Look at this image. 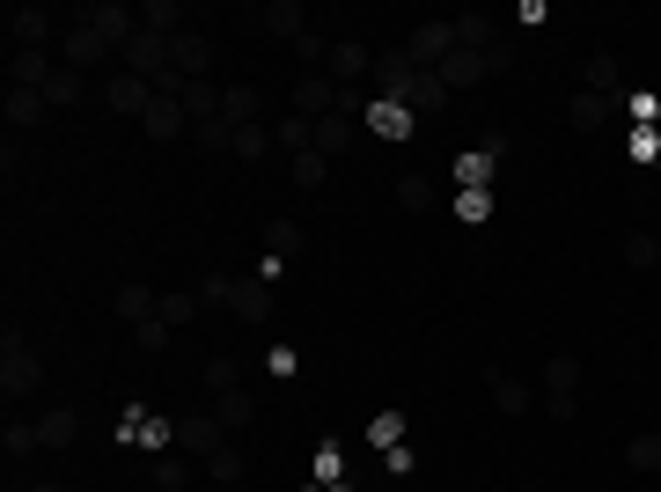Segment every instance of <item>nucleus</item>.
Wrapping results in <instances>:
<instances>
[{"label":"nucleus","mask_w":661,"mask_h":492,"mask_svg":"<svg viewBox=\"0 0 661 492\" xmlns=\"http://www.w3.org/2000/svg\"><path fill=\"white\" fill-rule=\"evenodd\" d=\"M206 478L236 485V478H243V448H236V442H228V448H214V456H206Z\"/></svg>","instance_id":"nucleus-29"},{"label":"nucleus","mask_w":661,"mask_h":492,"mask_svg":"<svg viewBox=\"0 0 661 492\" xmlns=\"http://www.w3.org/2000/svg\"><path fill=\"white\" fill-rule=\"evenodd\" d=\"M544 412H551V419L581 412V361H573V353H559V361L544 368Z\"/></svg>","instance_id":"nucleus-5"},{"label":"nucleus","mask_w":661,"mask_h":492,"mask_svg":"<svg viewBox=\"0 0 661 492\" xmlns=\"http://www.w3.org/2000/svg\"><path fill=\"white\" fill-rule=\"evenodd\" d=\"M170 331H176V323L162 317V309H155V317H140V323H133V345H140V353H162V345H170Z\"/></svg>","instance_id":"nucleus-23"},{"label":"nucleus","mask_w":661,"mask_h":492,"mask_svg":"<svg viewBox=\"0 0 661 492\" xmlns=\"http://www.w3.org/2000/svg\"><path fill=\"white\" fill-rule=\"evenodd\" d=\"M258 111H265V96H258V89H220V111H214V118H228V125H258Z\"/></svg>","instance_id":"nucleus-19"},{"label":"nucleus","mask_w":661,"mask_h":492,"mask_svg":"<svg viewBox=\"0 0 661 492\" xmlns=\"http://www.w3.org/2000/svg\"><path fill=\"white\" fill-rule=\"evenodd\" d=\"M611 111H617V96H595V89H581V96L566 103V118L581 125V133H595V125H611Z\"/></svg>","instance_id":"nucleus-17"},{"label":"nucleus","mask_w":661,"mask_h":492,"mask_svg":"<svg viewBox=\"0 0 661 492\" xmlns=\"http://www.w3.org/2000/svg\"><path fill=\"white\" fill-rule=\"evenodd\" d=\"M287 170H294V184H301V192H317L323 176H331V162H323V155H317V148H309V155H294Z\"/></svg>","instance_id":"nucleus-30"},{"label":"nucleus","mask_w":661,"mask_h":492,"mask_svg":"<svg viewBox=\"0 0 661 492\" xmlns=\"http://www.w3.org/2000/svg\"><path fill=\"white\" fill-rule=\"evenodd\" d=\"M59 75V52H8V89H45Z\"/></svg>","instance_id":"nucleus-11"},{"label":"nucleus","mask_w":661,"mask_h":492,"mask_svg":"<svg viewBox=\"0 0 661 492\" xmlns=\"http://www.w3.org/2000/svg\"><path fill=\"white\" fill-rule=\"evenodd\" d=\"M625 155H632V162H654L661 155V125H632V133H625Z\"/></svg>","instance_id":"nucleus-31"},{"label":"nucleus","mask_w":661,"mask_h":492,"mask_svg":"<svg viewBox=\"0 0 661 492\" xmlns=\"http://www.w3.org/2000/svg\"><path fill=\"white\" fill-rule=\"evenodd\" d=\"M339 111V81L323 75V67H309V75L294 81V118H331Z\"/></svg>","instance_id":"nucleus-9"},{"label":"nucleus","mask_w":661,"mask_h":492,"mask_svg":"<svg viewBox=\"0 0 661 492\" xmlns=\"http://www.w3.org/2000/svg\"><path fill=\"white\" fill-rule=\"evenodd\" d=\"M456 221H464V228L492 221V192H456Z\"/></svg>","instance_id":"nucleus-32"},{"label":"nucleus","mask_w":661,"mask_h":492,"mask_svg":"<svg viewBox=\"0 0 661 492\" xmlns=\"http://www.w3.org/2000/svg\"><path fill=\"white\" fill-rule=\"evenodd\" d=\"M397 198H404L412 214H426V198H434V192H426V176H404V184H397Z\"/></svg>","instance_id":"nucleus-40"},{"label":"nucleus","mask_w":661,"mask_h":492,"mask_svg":"<svg viewBox=\"0 0 661 492\" xmlns=\"http://www.w3.org/2000/svg\"><path fill=\"white\" fill-rule=\"evenodd\" d=\"M206 390H243V368H236V361H214V368H206Z\"/></svg>","instance_id":"nucleus-36"},{"label":"nucleus","mask_w":661,"mask_h":492,"mask_svg":"<svg viewBox=\"0 0 661 492\" xmlns=\"http://www.w3.org/2000/svg\"><path fill=\"white\" fill-rule=\"evenodd\" d=\"M140 133H147V140H176V133H192V111L176 103V89H155V103H147Z\"/></svg>","instance_id":"nucleus-10"},{"label":"nucleus","mask_w":661,"mask_h":492,"mask_svg":"<svg viewBox=\"0 0 661 492\" xmlns=\"http://www.w3.org/2000/svg\"><path fill=\"white\" fill-rule=\"evenodd\" d=\"M37 390H45V361H37V345L8 323V331H0V397L23 404V397H37Z\"/></svg>","instance_id":"nucleus-2"},{"label":"nucleus","mask_w":661,"mask_h":492,"mask_svg":"<svg viewBox=\"0 0 661 492\" xmlns=\"http://www.w3.org/2000/svg\"><path fill=\"white\" fill-rule=\"evenodd\" d=\"M258 23H265L272 37H287V45H301V37H309V15H301L294 0H265V8H258Z\"/></svg>","instance_id":"nucleus-14"},{"label":"nucleus","mask_w":661,"mask_h":492,"mask_svg":"<svg viewBox=\"0 0 661 492\" xmlns=\"http://www.w3.org/2000/svg\"><path fill=\"white\" fill-rule=\"evenodd\" d=\"M294 250H301V228H294V221H272L265 228V258H272V265H287Z\"/></svg>","instance_id":"nucleus-25"},{"label":"nucleus","mask_w":661,"mask_h":492,"mask_svg":"<svg viewBox=\"0 0 661 492\" xmlns=\"http://www.w3.org/2000/svg\"><path fill=\"white\" fill-rule=\"evenodd\" d=\"M412 111H397V103H367V133H383V140H404L412 133Z\"/></svg>","instance_id":"nucleus-20"},{"label":"nucleus","mask_w":661,"mask_h":492,"mask_svg":"<svg viewBox=\"0 0 661 492\" xmlns=\"http://www.w3.org/2000/svg\"><path fill=\"white\" fill-rule=\"evenodd\" d=\"M198 309H206V301H198V295H162V317H170V323H192Z\"/></svg>","instance_id":"nucleus-38"},{"label":"nucleus","mask_w":661,"mask_h":492,"mask_svg":"<svg viewBox=\"0 0 661 492\" xmlns=\"http://www.w3.org/2000/svg\"><path fill=\"white\" fill-rule=\"evenodd\" d=\"M625 470H661V426L639 434V442H625Z\"/></svg>","instance_id":"nucleus-26"},{"label":"nucleus","mask_w":661,"mask_h":492,"mask_svg":"<svg viewBox=\"0 0 661 492\" xmlns=\"http://www.w3.org/2000/svg\"><path fill=\"white\" fill-rule=\"evenodd\" d=\"M367 442L383 448V456H390V448H404V419H397V412H383L375 426H367Z\"/></svg>","instance_id":"nucleus-34"},{"label":"nucleus","mask_w":661,"mask_h":492,"mask_svg":"<svg viewBox=\"0 0 661 492\" xmlns=\"http://www.w3.org/2000/svg\"><path fill=\"white\" fill-rule=\"evenodd\" d=\"M103 103L118 111V118H147V103H155V81H140V75H103Z\"/></svg>","instance_id":"nucleus-8"},{"label":"nucleus","mask_w":661,"mask_h":492,"mask_svg":"<svg viewBox=\"0 0 661 492\" xmlns=\"http://www.w3.org/2000/svg\"><path fill=\"white\" fill-rule=\"evenodd\" d=\"M500 155H508V148H470V155H456V192H486L492 170H500Z\"/></svg>","instance_id":"nucleus-13"},{"label":"nucleus","mask_w":661,"mask_h":492,"mask_svg":"<svg viewBox=\"0 0 661 492\" xmlns=\"http://www.w3.org/2000/svg\"><path fill=\"white\" fill-rule=\"evenodd\" d=\"M508 59H514L508 45H500V52H470V45H456V52H448V59H441V67H434V75H441V89H448V96H464L470 81L500 75V67H508Z\"/></svg>","instance_id":"nucleus-4"},{"label":"nucleus","mask_w":661,"mask_h":492,"mask_svg":"<svg viewBox=\"0 0 661 492\" xmlns=\"http://www.w3.org/2000/svg\"><path fill=\"white\" fill-rule=\"evenodd\" d=\"M317 478L339 492V478H345V456H339V448H317Z\"/></svg>","instance_id":"nucleus-39"},{"label":"nucleus","mask_w":661,"mask_h":492,"mask_svg":"<svg viewBox=\"0 0 661 492\" xmlns=\"http://www.w3.org/2000/svg\"><path fill=\"white\" fill-rule=\"evenodd\" d=\"M37 96H45L52 111H67V103H81V75H73V67H59V75H52L45 89H37Z\"/></svg>","instance_id":"nucleus-24"},{"label":"nucleus","mask_w":661,"mask_h":492,"mask_svg":"<svg viewBox=\"0 0 661 492\" xmlns=\"http://www.w3.org/2000/svg\"><path fill=\"white\" fill-rule=\"evenodd\" d=\"M214 419L228 426V434H243L250 419H258V404H250V390H220V404H214Z\"/></svg>","instance_id":"nucleus-21"},{"label":"nucleus","mask_w":661,"mask_h":492,"mask_svg":"<svg viewBox=\"0 0 661 492\" xmlns=\"http://www.w3.org/2000/svg\"><path fill=\"white\" fill-rule=\"evenodd\" d=\"M170 67H176V81H206L214 75V37H206V30H176L170 37Z\"/></svg>","instance_id":"nucleus-6"},{"label":"nucleus","mask_w":661,"mask_h":492,"mask_svg":"<svg viewBox=\"0 0 661 492\" xmlns=\"http://www.w3.org/2000/svg\"><path fill=\"white\" fill-rule=\"evenodd\" d=\"M198 301L236 309V317H272V287H265V279H228V272H214V279L198 287Z\"/></svg>","instance_id":"nucleus-3"},{"label":"nucleus","mask_w":661,"mask_h":492,"mask_svg":"<svg viewBox=\"0 0 661 492\" xmlns=\"http://www.w3.org/2000/svg\"><path fill=\"white\" fill-rule=\"evenodd\" d=\"M339 492H345V485H339Z\"/></svg>","instance_id":"nucleus-43"},{"label":"nucleus","mask_w":661,"mask_h":492,"mask_svg":"<svg viewBox=\"0 0 661 492\" xmlns=\"http://www.w3.org/2000/svg\"><path fill=\"white\" fill-rule=\"evenodd\" d=\"M73 434H81V419H73L67 404H52V412L37 419V448H73Z\"/></svg>","instance_id":"nucleus-16"},{"label":"nucleus","mask_w":661,"mask_h":492,"mask_svg":"<svg viewBox=\"0 0 661 492\" xmlns=\"http://www.w3.org/2000/svg\"><path fill=\"white\" fill-rule=\"evenodd\" d=\"M52 103L37 96V89H8V125H45Z\"/></svg>","instance_id":"nucleus-22"},{"label":"nucleus","mask_w":661,"mask_h":492,"mask_svg":"<svg viewBox=\"0 0 661 492\" xmlns=\"http://www.w3.org/2000/svg\"><path fill=\"white\" fill-rule=\"evenodd\" d=\"M176 442L192 448V456H214V448H228V426L206 412V419H184V426H176Z\"/></svg>","instance_id":"nucleus-15"},{"label":"nucleus","mask_w":661,"mask_h":492,"mask_svg":"<svg viewBox=\"0 0 661 492\" xmlns=\"http://www.w3.org/2000/svg\"><path fill=\"white\" fill-rule=\"evenodd\" d=\"M184 478H192V470L176 464V456H155V485L162 492H184Z\"/></svg>","instance_id":"nucleus-37"},{"label":"nucleus","mask_w":661,"mask_h":492,"mask_svg":"<svg viewBox=\"0 0 661 492\" xmlns=\"http://www.w3.org/2000/svg\"><path fill=\"white\" fill-rule=\"evenodd\" d=\"M492 404H500V412H508V419H522V412H529V404H537V390H529L522 375H492Z\"/></svg>","instance_id":"nucleus-18"},{"label":"nucleus","mask_w":661,"mask_h":492,"mask_svg":"<svg viewBox=\"0 0 661 492\" xmlns=\"http://www.w3.org/2000/svg\"><path fill=\"white\" fill-rule=\"evenodd\" d=\"M37 448V426H8V456H30Z\"/></svg>","instance_id":"nucleus-41"},{"label":"nucleus","mask_w":661,"mask_h":492,"mask_svg":"<svg viewBox=\"0 0 661 492\" xmlns=\"http://www.w3.org/2000/svg\"><path fill=\"white\" fill-rule=\"evenodd\" d=\"M155 309H162V295H147V287H118V317H125V323L155 317Z\"/></svg>","instance_id":"nucleus-28"},{"label":"nucleus","mask_w":661,"mask_h":492,"mask_svg":"<svg viewBox=\"0 0 661 492\" xmlns=\"http://www.w3.org/2000/svg\"><path fill=\"white\" fill-rule=\"evenodd\" d=\"M448 52H456V15H448V23H419L412 37H404V59H412V67H441Z\"/></svg>","instance_id":"nucleus-7"},{"label":"nucleus","mask_w":661,"mask_h":492,"mask_svg":"<svg viewBox=\"0 0 661 492\" xmlns=\"http://www.w3.org/2000/svg\"><path fill=\"white\" fill-rule=\"evenodd\" d=\"M625 265H632V272H654L661 265V243L647 236V228H639V236H625Z\"/></svg>","instance_id":"nucleus-27"},{"label":"nucleus","mask_w":661,"mask_h":492,"mask_svg":"<svg viewBox=\"0 0 661 492\" xmlns=\"http://www.w3.org/2000/svg\"><path fill=\"white\" fill-rule=\"evenodd\" d=\"M30 492H67V485H30Z\"/></svg>","instance_id":"nucleus-42"},{"label":"nucleus","mask_w":661,"mask_h":492,"mask_svg":"<svg viewBox=\"0 0 661 492\" xmlns=\"http://www.w3.org/2000/svg\"><path fill=\"white\" fill-rule=\"evenodd\" d=\"M309 148L323 155V162H339V155H353V118H309Z\"/></svg>","instance_id":"nucleus-12"},{"label":"nucleus","mask_w":661,"mask_h":492,"mask_svg":"<svg viewBox=\"0 0 661 492\" xmlns=\"http://www.w3.org/2000/svg\"><path fill=\"white\" fill-rule=\"evenodd\" d=\"M588 89H595V96H617V59H611V52H595V59H588Z\"/></svg>","instance_id":"nucleus-33"},{"label":"nucleus","mask_w":661,"mask_h":492,"mask_svg":"<svg viewBox=\"0 0 661 492\" xmlns=\"http://www.w3.org/2000/svg\"><path fill=\"white\" fill-rule=\"evenodd\" d=\"M265 148H272V133H265V125H236V148H228V155H243V162H258Z\"/></svg>","instance_id":"nucleus-35"},{"label":"nucleus","mask_w":661,"mask_h":492,"mask_svg":"<svg viewBox=\"0 0 661 492\" xmlns=\"http://www.w3.org/2000/svg\"><path fill=\"white\" fill-rule=\"evenodd\" d=\"M367 96H375V103H397V111H412V118H434V111H448V103H456L448 89H441V75H434V67H412V59H404V45L375 52Z\"/></svg>","instance_id":"nucleus-1"}]
</instances>
